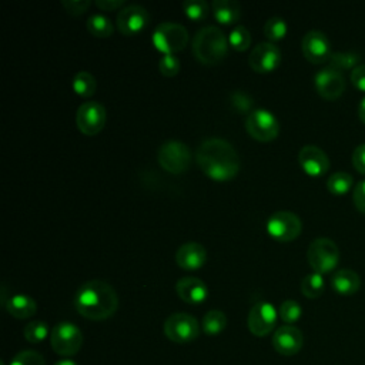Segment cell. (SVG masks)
<instances>
[{
	"label": "cell",
	"mask_w": 365,
	"mask_h": 365,
	"mask_svg": "<svg viewBox=\"0 0 365 365\" xmlns=\"http://www.w3.org/2000/svg\"><path fill=\"white\" fill-rule=\"evenodd\" d=\"M195 161L201 171L215 181L234 178L241 165L234 145L221 137L202 140L195 150Z\"/></svg>",
	"instance_id": "obj_1"
},
{
	"label": "cell",
	"mask_w": 365,
	"mask_h": 365,
	"mask_svg": "<svg viewBox=\"0 0 365 365\" xmlns=\"http://www.w3.org/2000/svg\"><path fill=\"white\" fill-rule=\"evenodd\" d=\"M74 307L81 317L91 321H103L117 311L118 295L108 282L90 279L76 291Z\"/></svg>",
	"instance_id": "obj_2"
},
{
	"label": "cell",
	"mask_w": 365,
	"mask_h": 365,
	"mask_svg": "<svg viewBox=\"0 0 365 365\" xmlns=\"http://www.w3.org/2000/svg\"><path fill=\"white\" fill-rule=\"evenodd\" d=\"M228 37L217 26H204L192 38V53L204 64L220 63L228 51Z\"/></svg>",
	"instance_id": "obj_3"
},
{
	"label": "cell",
	"mask_w": 365,
	"mask_h": 365,
	"mask_svg": "<svg viewBox=\"0 0 365 365\" xmlns=\"http://www.w3.org/2000/svg\"><path fill=\"white\" fill-rule=\"evenodd\" d=\"M188 30L177 21L160 23L151 36L154 47L163 54H174L182 50L188 43Z\"/></svg>",
	"instance_id": "obj_4"
},
{
	"label": "cell",
	"mask_w": 365,
	"mask_h": 365,
	"mask_svg": "<svg viewBox=\"0 0 365 365\" xmlns=\"http://www.w3.org/2000/svg\"><path fill=\"white\" fill-rule=\"evenodd\" d=\"M158 164L171 174L185 173L191 164L192 153L190 147L178 140L164 141L157 151Z\"/></svg>",
	"instance_id": "obj_5"
},
{
	"label": "cell",
	"mask_w": 365,
	"mask_h": 365,
	"mask_svg": "<svg viewBox=\"0 0 365 365\" xmlns=\"http://www.w3.org/2000/svg\"><path fill=\"white\" fill-rule=\"evenodd\" d=\"M307 259L314 272L322 275L331 272L336 267L339 261V251L331 238L319 237L309 244L307 250Z\"/></svg>",
	"instance_id": "obj_6"
},
{
	"label": "cell",
	"mask_w": 365,
	"mask_h": 365,
	"mask_svg": "<svg viewBox=\"0 0 365 365\" xmlns=\"http://www.w3.org/2000/svg\"><path fill=\"white\" fill-rule=\"evenodd\" d=\"M50 344L53 351L61 356L76 355L83 345V332L76 324L61 321L53 327Z\"/></svg>",
	"instance_id": "obj_7"
},
{
	"label": "cell",
	"mask_w": 365,
	"mask_h": 365,
	"mask_svg": "<svg viewBox=\"0 0 365 365\" xmlns=\"http://www.w3.org/2000/svg\"><path fill=\"white\" fill-rule=\"evenodd\" d=\"M164 334L175 344H187L198 338L200 324L187 312H174L164 322Z\"/></svg>",
	"instance_id": "obj_8"
},
{
	"label": "cell",
	"mask_w": 365,
	"mask_h": 365,
	"mask_svg": "<svg viewBox=\"0 0 365 365\" xmlns=\"http://www.w3.org/2000/svg\"><path fill=\"white\" fill-rule=\"evenodd\" d=\"M245 128L252 138L258 141H271L279 133V123L271 111L257 108L247 115Z\"/></svg>",
	"instance_id": "obj_9"
},
{
	"label": "cell",
	"mask_w": 365,
	"mask_h": 365,
	"mask_svg": "<svg viewBox=\"0 0 365 365\" xmlns=\"http://www.w3.org/2000/svg\"><path fill=\"white\" fill-rule=\"evenodd\" d=\"M267 230L277 241L288 242L301 234L302 222L299 217L291 211H275L267 221Z\"/></svg>",
	"instance_id": "obj_10"
},
{
	"label": "cell",
	"mask_w": 365,
	"mask_h": 365,
	"mask_svg": "<svg viewBox=\"0 0 365 365\" xmlns=\"http://www.w3.org/2000/svg\"><path fill=\"white\" fill-rule=\"evenodd\" d=\"M106 108L98 101H84L76 111L77 128L86 135H96L106 124Z\"/></svg>",
	"instance_id": "obj_11"
},
{
	"label": "cell",
	"mask_w": 365,
	"mask_h": 365,
	"mask_svg": "<svg viewBox=\"0 0 365 365\" xmlns=\"http://www.w3.org/2000/svg\"><path fill=\"white\" fill-rule=\"evenodd\" d=\"M277 309L267 301L255 302L247 317V327L255 336L268 335L277 324Z\"/></svg>",
	"instance_id": "obj_12"
},
{
	"label": "cell",
	"mask_w": 365,
	"mask_h": 365,
	"mask_svg": "<svg viewBox=\"0 0 365 365\" xmlns=\"http://www.w3.org/2000/svg\"><path fill=\"white\" fill-rule=\"evenodd\" d=\"M301 48L304 57L314 63L321 64L329 60L331 56V44L325 33L319 30H309L305 33L301 41Z\"/></svg>",
	"instance_id": "obj_13"
},
{
	"label": "cell",
	"mask_w": 365,
	"mask_h": 365,
	"mask_svg": "<svg viewBox=\"0 0 365 365\" xmlns=\"http://www.w3.org/2000/svg\"><path fill=\"white\" fill-rule=\"evenodd\" d=\"M281 63V50L269 41L258 43L248 57L250 67L257 73H268L275 70Z\"/></svg>",
	"instance_id": "obj_14"
},
{
	"label": "cell",
	"mask_w": 365,
	"mask_h": 365,
	"mask_svg": "<svg viewBox=\"0 0 365 365\" xmlns=\"http://www.w3.org/2000/svg\"><path fill=\"white\" fill-rule=\"evenodd\" d=\"M150 14L140 4H127L117 14V29L124 36L140 33L148 23Z\"/></svg>",
	"instance_id": "obj_15"
},
{
	"label": "cell",
	"mask_w": 365,
	"mask_h": 365,
	"mask_svg": "<svg viewBox=\"0 0 365 365\" xmlns=\"http://www.w3.org/2000/svg\"><path fill=\"white\" fill-rule=\"evenodd\" d=\"M314 84L318 94L325 100H335L345 90V80L342 73L331 67H325L317 71L314 77Z\"/></svg>",
	"instance_id": "obj_16"
},
{
	"label": "cell",
	"mask_w": 365,
	"mask_h": 365,
	"mask_svg": "<svg viewBox=\"0 0 365 365\" xmlns=\"http://www.w3.org/2000/svg\"><path fill=\"white\" fill-rule=\"evenodd\" d=\"M304 344L302 332L294 325H282L275 329L272 335V346L274 349L284 355L291 356L301 351Z\"/></svg>",
	"instance_id": "obj_17"
},
{
	"label": "cell",
	"mask_w": 365,
	"mask_h": 365,
	"mask_svg": "<svg viewBox=\"0 0 365 365\" xmlns=\"http://www.w3.org/2000/svg\"><path fill=\"white\" fill-rule=\"evenodd\" d=\"M298 163L301 168L312 177L324 175L329 168V158L324 150L317 145H304L298 153Z\"/></svg>",
	"instance_id": "obj_18"
},
{
	"label": "cell",
	"mask_w": 365,
	"mask_h": 365,
	"mask_svg": "<svg viewBox=\"0 0 365 365\" xmlns=\"http://www.w3.org/2000/svg\"><path fill=\"white\" fill-rule=\"evenodd\" d=\"M207 261V250L200 242L188 241L178 247L175 252V262L182 269H198Z\"/></svg>",
	"instance_id": "obj_19"
},
{
	"label": "cell",
	"mask_w": 365,
	"mask_h": 365,
	"mask_svg": "<svg viewBox=\"0 0 365 365\" xmlns=\"http://www.w3.org/2000/svg\"><path fill=\"white\" fill-rule=\"evenodd\" d=\"M177 295L187 304H201L208 297L205 282L197 277H182L175 284Z\"/></svg>",
	"instance_id": "obj_20"
},
{
	"label": "cell",
	"mask_w": 365,
	"mask_h": 365,
	"mask_svg": "<svg viewBox=\"0 0 365 365\" xmlns=\"http://www.w3.org/2000/svg\"><path fill=\"white\" fill-rule=\"evenodd\" d=\"M331 285H332V289L339 295H352L359 289L361 278L355 271L342 268L332 274Z\"/></svg>",
	"instance_id": "obj_21"
},
{
	"label": "cell",
	"mask_w": 365,
	"mask_h": 365,
	"mask_svg": "<svg viewBox=\"0 0 365 365\" xmlns=\"http://www.w3.org/2000/svg\"><path fill=\"white\" fill-rule=\"evenodd\" d=\"M4 307H6L7 312L11 317L17 318V319L30 318L37 311L36 301L30 295H26V294H14V295H11L4 302Z\"/></svg>",
	"instance_id": "obj_22"
},
{
	"label": "cell",
	"mask_w": 365,
	"mask_h": 365,
	"mask_svg": "<svg viewBox=\"0 0 365 365\" xmlns=\"http://www.w3.org/2000/svg\"><path fill=\"white\" fill-rule=\"evenodd\" d=\"M211 10L214 17L222 24H232L241 17V4L235 0H214Z\"/></svg>",
	"instance_id": "obj_23"
},
{
	"label": "cell",
	"mask_w": 365,
	"mask_h": 365,
	"mask_svg": "<svg viewBox=\"0 0 365 365\" xmlns=\"http://www.w3.org/2000/svg\"><path fill=\"white\" fill-rule=\"evenodd\" d=\"M71 87L76 94H78L81 97H90L96 93L97 80L91 73L81 70L74 74V77L71 80Z\"/></svg>",
	"instance_id": "obj_24"
},
{
	"label": "cell",
	"mask_w": 365,
	"mask_h": 365,
	"mask_svg": "<svg viewBox=\"0 0 365 365\" xmlns=\"http://www.w3.org/2000/svg\"><path fill=\"white\" fill-rule=\"evenodd\" d=\"M359 54L355 51H335L331 53L329 56V66L331 68L336 70V71H344V70H354L355 67H358L359 64Z\"/></svg>",
	"instance_id": "obj_25"
},
{
	"label": "cell",
	"mask_w": 365,
	"mask_h": 365,
	"mask_svg": "<svg viewBox=\"0 0 365 365\" xmlns=\"http://www.w3.org/2000/svg\"><path fill=\"white\" fill-rule=\"evenodd\" d=\"M201 327L207 335H218L227 327V315L221 309H210L204 315Z\"/></svg>",
	"instance_id": "obj_26"
},
{
	"label": "cell",
	"mask_w": 365,
	"mask_h": 365,
	"mask_svg": "<svg viewBox=\"0 0 365 365\" xmlns=\"http://www.w3.org/2000/svg\"><path fill=\"white\" fill-rule=\"evenodd\" d=\"M113 29L111 20L101 13H94L87 19V30L96 37H108L111 36Z\"/></svg>",
	"instance_id": "obj_27"
},
{
	"label": "cell",
	"mask_w": 365,
	"mask_h": 365,
	"mask_svg": "<svg viewBox=\"0 0 365 365\" xmlns=\"http://www.w3.org/2000/svg\"><path fill=\"white\" fill-rule=\"evenodd\" d=\"M352 182L354 180L351 174L345 171H336L328 177L327 188L334 195H344L349 191V188L352 187Z\"/></svg>",
	"instance_id": "obj_28"
},
{
	"label": "cell",
	"mask_w": 365,
	"mask_h": 365,
	"mask_svg": "<svg viewBox=\"0 0 365 365\" xmlns=\"http://www.w3.org/2000/svg\"><path fill=\"white\" fill-rule=\"evenodd\" d=\"M325 289V282L321 274L318 272H311L308 275H305L301 281V292L307 297V298H318L321 297V294Z\"/></svg>",
	"instance_id": "obj_29"
},
{
	"label": "cell",
	"mask_w": 365,
	"mask_h": 365,
	"mask_svg": "<svg viewBox=\"0 0 365 365\" xmlns=\"http://www.w3.org/2000/svg\"><path fill=\"white\" fill-rule=\"evenodd\" d=\"M48 335V327L43 321H30L23 328V336L30 344H38Z\"/></svg>",
	"instance_id": "obj_30"
},
{
	"label": "cell",
	"mask_w": 365,
	"mask_h": 365,
	"mask_svg": "<svg viewBox=\"0 0 365 365\" xmlns=\"http://www.w3.org/2000/svg\"><path fill=\"white\" fill-rule=\"evenodd\" d=\"M287 30H288L287 21L278 16L269 17L264 24V36L272 41L282 38L287 34Z\"/></svg>",
	"instance_id": "obj_31"
},
{
	"label": "cell",
	"mask_w": 365,
	"mask_h": 365,
	"mask_svg": "<svg viewBox=\"0 0 365 365\" xmlns=\"http://www.w3.org/2000/svg\"><path fill=\"white\" fill-rule=\"evenodd\" d=\"M228 43L232 48L235 50H240V51H244L250 47L251 44V34L250 31L247 30V27L241 26V24H237L228 34Z\"/></svg>",
	"instance_id": "obj_32"
},
{
	"label": "cell",
	"mask_w": 365,
	"mask_h": 365,
	"mask_svg": "<svg viewBox=\"0 0 365 365\" xmlns=\"http://www.w3.org/2000/svg\"><path fill=\"white\" fill-rule=\"evenodd\" d=\"M182 10L188 19L200 21L208 16L210 4L204 0H187L182 3Z\"/></svg>",
	"instance_id": "obj_33"
},
{
	"label": "cell",
	"mask_w": 365,
	"mask_h": 365,
	"mask_svg": "<svg viewBox=\"0 0 365 365\" xmlns=\"http://www.w3.org/2000/svg\"><path fill=\"white\" fill-rule=\"evenodd\" d=\"M279 318L287 324V325H292L294 322H297L301 315H302V308L301 305L294 301V299H285L281 305H279Z\"/></svg>",
	"instance_id": "obj_34"
},
{
	"label": "cell",
	"mask_w": 365,
	"mask_h": 365,
	"mask_svg": "<svg viewBox=\"0 0 365 365\" xmlns=\"http://www.w3.org/2000/svg\"><path fill=\"white\" fill-rule=\"evenodd\" d=\"M9 365H46V361L41 354L33 349L20 351Z\"/></svg>",
	"instance_id": "obj_35"
},
{
	"label": "cell",
	"mask_w": 365,
	"mask_h": 365,
	"mask_svg": "<svg viewBox=\"0 0 365 365\" xmlns=\"http://www.w3.org/2000/svg\"><path fill=\"white\" fill-rule=\"evenodd\" d=\"M158 70L165 77H174L180 71V60L175 54H163L158 60Z\"/></svg>",
	"instance_id": "obj_36"
},
{
	"label": "cell",
	"mask_w": 365,
	"mask_h": 365,
	"mask_svg": "<svg viewBox=\"0 0 365 365\" xmlns=\"http://www.w3.org/2000/svg\"><path fill=\"white\" fill-rule=\"evenodd\" d=\"M61 4L67 10V13L73 16H78L88 9L91 1L90 0H61Z\"/></svg>",
	"instance_id": "obj_37"
},
{
	"label": "cell",
	"mask_w": 365,
	"mask_h": 365,
	"mask_svg": "<svg viewBox=\"0 0 365 365\" xmlns=\"http://www.w3.org/2000/svg\"><path fill=\"white\" fill-rule=\"evenodd\" d=\"M231 101L240 111H247L252 106V98L244 91H234L231 94Z\"/></svg>",
	"instance_id": "obj_38"
},
{
	"label": "cell",
	"mask_w": 365,
	"mask_h": 365,
	"mask_svg": "<svg viewBox=\"0 0 365 365\" xmlns=\"http://www.w3.org/2000/svg\"><path fill=\"white\" fill-rule=\"evenodd\" d=\"M352 200H354V204H355L356 210L361 211L362 214H365V180L359 181L355 185Z\"/></svg>",
	"instance_id": "obj_39"
},
{
	"label": "cell",
	"mask_w": 365,
	"mask_h": 365,
	"mask_svg": "<svg viewBox=\"0 0 365 365\" xmlns=\"http://www.w3.org/2000/svg\"><path fill=\"white\" fill-rule=\"evenodd\" d=\"M352 164L355 170L361 174H365V143L359 144L352 153Z\"/></svg>",
	"instance_id": "obj_40"
},
{
	"label": "cell",
	"mask_w": 365,
	"mask_h": 365,
	"mask_svg": "<svg viewBox=\"0 0 365 365\" xmlns=\"http://www.w3.org/2000/svg\"><path fill=\"white\" fill-rule=\"evenodd\" d=\"M351 83L359 91H365V64H359L351 71Z\"/></svg>",
	"instance_id": "obj_41"
},
{
	"label": "cell",
	"mask_w": 365,
	"mask_h": 365,
	"mask_svg": "<svg viewBox=\"0 0 365 365\" xmlns=\"http://www.w3.org/2000/svg\"><path fill=\"white\" fill-rule=\"evenodd\" d=\"M124 4L123 0H96V6L101 10H115Z\"/></svg>",
	"instance_id": "obj_42"
},
{
	"label": "cell",
	"mask_w": 365,
	"mask_h": 365,
	"mask_svg": "<svg viewBox=\"0 0 365 365\" xmlns=\"http://www.w3.org/2000/svg\"><path fill=\"white\" fill-rule=\"evenodd\" d=\"M358 117L365 124V97L358 104Z\"/></svg>",
	"instance_id": "obj_43"
},
{
	"label": "cell",
	"mask_w": 365,
	"mask_h": 365,
	"mask_svg": "<svg viewBox=\"0 0 365 365\" xmlns=\"http://www.w3.org/2000/svg\"><path fill=\"white\" fill-rule=\"evenodd\" d=\"M54 365H77L73 359H58L57 362H54Z\"/></svg>",
	"instance_id": "obj_44"
}]
</instances>
